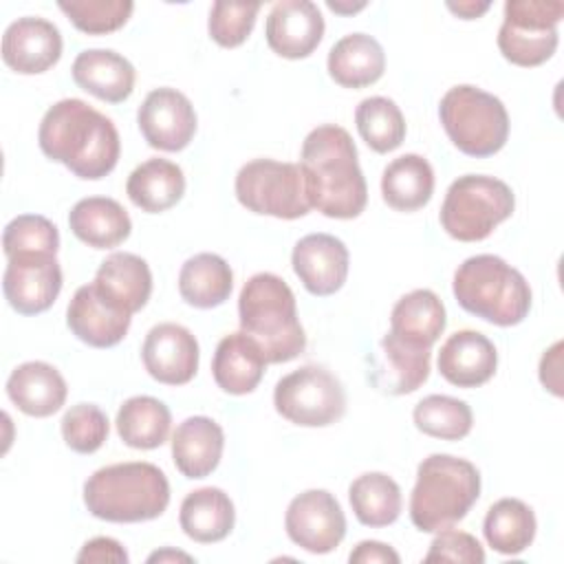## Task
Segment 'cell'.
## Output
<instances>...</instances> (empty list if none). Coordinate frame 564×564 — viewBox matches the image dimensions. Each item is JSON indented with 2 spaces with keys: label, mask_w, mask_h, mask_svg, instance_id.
Wrapping results in <instances>:
<instances>
[{
  "label": "cell",
  "mask_w": 564,
  "mask_h": 564,
  "mask_svg": "<svg viewBox=\"0 0 564 564\" xmlns=\"http://www.w3.org/2000/svg\"><path fill=\"white\" fill-rule=\"evenodd\" d=\"M234 189L238 203L260 216L295 220L313 209L300 163L253 159L238 170Z\"/></svg>",
  "instance_id": "cell-9"
},
{
  "label": "cell",
  "mask_w": 564,
  "mask_h": 564,
  "mask_svg": "<svg viewBox=\"0 0 564 564\" xmlns=\"http://www.w3.org/2000/svg\"><path fill=\"white\" fill-rule=\"evenodd\" d=\"M68 227L84 245L93 249H112L130 236L132 220L119 200L88 196L77 200L68 212Z\"/></svg>",
  "instance_id": "cell-27"
},
{
  "label": "cell",
  "mask_w": 564,
  "mask_h": 564,
  "mask_svg": "<svg viewBox=\"0 0 564 564\" xmlns=\"http://www.w3.org/2000/svg\"><path fill=\"white\" fill-rule=\"evenodd\" d=\"M84 505L90 516L106 522H148L167 509L170 482L145 460L106 465L84 482Z\"/></svg>",
  "instance_id": "cell-4"
},
{
  "label": "cell",
  "mask_w": 564,
  "mask_h": 564,
  "mask_svg": "<svg viewBox=\"0 0 564 564\" xmlns=\"http://www.w3.org/2000/svg\"><path fill=\"white\" fill-rule=\"evenodd\" d=\"M141 359L148 375L165 386H185L198 370L200 348L189 328L163 322L148 330Z\"/></svg>",
  "instance_id": "cell-16"
},
{
  "label": "cell",
  "mask_w": 564,
  "mask_h": 564,
  "mask_svg": "<svg viewBox=\"0 0 564 564\" xmlns=\"http://www.w3.org/2000/svg\"><path fill=\"white\" fill-rule=\"evenodd\" d=\"M117 434L132 449L161 447L172 427L170 408L150 394H137L126 399L117 410Z\"/></svg>",
  "instance_id": "cell-34"
},
{
  "label": "cell",
  "mask_w": 564,
  "mask_h": 564,
  "mask_svg": "<svg viewBox=\"0 0 564 564\" xmlns=\"http://www.w3.org/2000/svg\"><path fill=\"white\" fill-rule=\"evenodd\" d=\"M438 119L449 141L467 156L487 159L500 152L509 139L505 104L471 84L449 88L438 104Z\"/></svg>",
  "instance_id": "cell-7"
},
{
  "label": "cell",
  "mask_w": 564,
  "mask_h": 564,
  "mask_svg": "<svg viewBox=\"0 0 564 564\" xmlns=\"http://www.w3.org/2000/svg\"><path fill=\"white\" fill-rule=\"evenodd\" d=\"M300 167L313 209L328 218H357L368 203V185L359 167L357 145L335 123L313 128L300 152Z\"/></svg>",
  "instance_id": "cell-2"
},
{
  "label": "cell",
  "mask_w": 564,
  "mask_h": 564,
  "mask_svg": "<svg viewBox=\"0 0 564 564\" xmlns=\"http://www.w3.org/2000/svg\"><path fill=\"white\" fill-rule=\"evenodd\" d=\"M132 315L110 306L95 289V284L79 286L66 308V324L70 333L93 346V348H112L117 346L130 328Z\"/></svg>",
  "instance_id": "cell-21"
},
{
  "label": "cell",
  "mask_w": 564,
  "mask_h": 564,
  "mask_svg": "<svg viewBox=\"0 0 564 564\" xmlns=\"http://www.w3.org/2000/svg\"><path fill=\"white\" fill-rule=\"evenodd\" d=\"M62 267L53 253H18L7 258L2 291L20 315H40L62 291Z\"/></svg>",
  "instance_id": "cell-13"
},
{
  "label": "cell",
  "mask_w": 564,
  "mask_h": 564,
  "mask_svg": "<svg viewBox=\"0 0 564 564\" xmlns=\"http://www.w3.org/2000/svg\"><path fill=\"white\" fill-rule=\"evenodd\" d=\"M355 123L366 145L379 154L397 150L405 139V119L401 108L381 95L359 101L355 110Z\"/></svg>",
  "instance_id": "cell-37"
},
{
  "label": "cell",
  "mask_w": 564,
  "mask_h": 564,
  "mask_svg": "<svg viewBox=\"0 0 564 564\" xmlns=\"http://www.w3.org/2000/svg\"><path fill=\"white\" fill-rule=\"evenodd\" d=\"M73 82L88 95L106 101L121 104L134 90V66L112 48H86L70 66Z\"/></svg>",
  "instance_id": "cell-23"
},
{
  "label": "cell",
  "mask_w": 564,
  "mask_h": 564,
  "mask_svg": "<svg viewBox=\"0 0 564 564\" xmlns=\"http://www.w3.org/2000/svg\"><path fill=\"white\" fill-rule=\"evenodd\" d=\"M178 524L189 540L198 544H214L231 533L236 524V509L220 487H200L183 498Z\"/></svg>",
  "instance_id": "cell-29"
},
{
  "label": "cell",
  "mask_w": 564,
  "mask_h": 564,
  "mask_svg": "<svg viewBox=\"0 0 564 564\" xmlns=\"http://www.w3.org/2000/svg\"><path fill=\"white\" fill-rule=\"evenodd\" d=\"M70 24L88 35H106L121 29L134 11L130 0H70L57 2Z\"/></svg>",
  "instance_id": "cell-39"
},
{
  "label": "cell",
  "mask_w": 564,
  "mask_h": 564,
  "mask_svg": "<svg viewBox=\"0 0 564 564\" xmlns=\"http://www.w3.org/2000/svg\"><path fill=\"white\" fill-rule=\"evenodd\" d=\"M62 46V33L51 20L24 15L4 31L2 59L20 75H40L59 62Z\"/></svg>",
  "instance_id": "cell-19"
},
{
  "label": "cell",
  "mask_w": 564,
  "mask_h": 564,
  "mask_svg": "<svg viewBox=\"0 0 564 564\" xmlns=\"http://www.w3.org/2000/svg\"><path fill=\"white\" fill-rule=\"evenodd\" d=\"M423 562H465V564H482L485 551L480 542L460 529H441L430 542V551Z\"/></svg>",
  "instance_id": "cell-43"
},
{
  "label": "cell",
  "mask_w": 564,
  "mask_h": 564,
  "mask_svg": "<svg viewBox=\"0 0 564 564\" xmlns=\"http://www.w3.org/2000/svg\"><path fill=\"white\" fill-rule=\"evenodd\" d=\"M291 264L302 286L317 297L337 293L346 278L350 253L333 234H308L300 238L291 251Z\"/></svg>",
  "instance_id": "cell-17"
},
{
  "label": "cell",
  "mask_w": 564,
  "mask_h": 564,
  "mask_svg": "<svg viewBox=\"0 0 564 564\" xmlns=\"http://www.w3.org/2000/svg\"><path fill=\"white\" fill-rule=\"evenodd\" d=\"M452 291L460 308L502 328L520 324L533 300L527 278L494 253L463 260L454 271Z\"/></svg>",
  "instance_id": "cell-6"
},
{
  "label": "cell",
  "mask_w": 564,
  "mask_h": 564,
  "mask_svg": "<svg viewBox=\"0 0 564 564\" xmlns=\"http://www.w3.org/2000/svg\"><path fill=\"white\" fill-rule=\"evenodd\" d=\"M284 529L293 544L308 553L324 555L341 544L346 535V516L330 491L306 489L289 502Z\"/></svg>",
  "instance_id": "cell-12"
},
{
  "label": "cell",
  "mask_w": 564,
  "mask_h": 564,
  "mask_svg": "<svg viewBox=\"0 0 564 564\" xmlns=\"http://www.w3.org/2000/svg\"><path fill=\"white\" fill-rule=\"evenodd\" d=\"M447 313L441 297L430 289H414L397 300L390 313V330L401 339L432 348L443 335Z\"/></svg>",
  "instance_id": "cell-31"
},
{
  "label": "cell",
  "mask_w": 564,
  "mask_h": 564,
  "mask_svg": "<svg viewBox=\"0 0 564 564\" xmlns=\"http://www.w3.org/2000/svg\"><path fill=\"white\" fill-rule=\"evenodd\" d=\"M538 531L533 509L518 498L496 500L482 520V533L487 544L500 555H518L527 551Z\"/></svg>",
  "instance_id": "cell-35"
},
{
  "label": "cell",
  "mask_w": 564,
  "mask_h": 564,
  "mask_svg": "<svg viewBox=\"0 0 564 564\" xmlns=\"http://www.w3.org/2000/svg\"><path fill=\"white\" fill-rule=\"evenodd\" d=\"M348 500L355 518L370 529L388 527L401 516V487L383 471H366L348 487Z\"/></svg>",
  "instance_id": "cell-36"
},
{
  "label": "cell",
  "mask_w": 564,
  "mask_h": 564,
  "mask_svg": "<svg viewBox=\"0 0 564 564\" xmlns=\"http://www.w3.org/2000/svg\"><path fill=\"white\" fill-rule=\"evenodd\" d=\"M59 249L57 227L40 214H20L2 231V251L7 258L18 253H53Z\"/></svg>",
  "instance_id": "cell-40"
},
{
  "label": "cell",
  "mask_w": 564,
  "mask_h": 564,
  "mask_svg": "<svg viewBox=\"0 0 564 564\" xmlns=\"http://www.w3.org/2000/svg\"><path fill=\"white\" fill-rule=\"evenodd\" d=\"M64 443L77 454L97 452L110 432L106 412L95 403L70 405L59 421Z\"/></svg>",
  "instance_id": "cell-41"
},
{
  "label": "cell",
  "mask_w": 564,
  "mask_h": 564,
  "mask_svg": "<svg viewBox=\"0 0 564 564\" xmlns=\"http://www.w3.org/2000/svg\"><path fill=\"white\" fill-rule=\"evenodd\" d=\"M489 7H491V2H469V0H465V2H447V9L454 15H458L460 20H476L482 13H487Z\"/></svg>",
  "instance_id": "cell-47"
},
{
  "label": "cell",
  "mask_w": 564,
  "mask_h": 564,
  "mask_svg": "<svg viewBox=\"0 0 564 564\" xmlns=\"http://www.w3.org/2000/svg\"><path fill=\"white\" fill-rule=\"evenodd\" d=\"M326 7L330 9V11H335V13H341V15H352V13H357V11H361L364 7H366V2H357V4H350V2H333V0H328L326 2Z\"/></svg>",
  "instance_id": "cell-49"
},
{
  "label": "cell",
  "mask_w": 564,
  "mask_h": 564,
  "mask_svg": "<svg viewBox=\"0 0 564 564\" xmlns=\"http://www.w3.org/2000/svg\"><path fill=\"white\" fill-rule=\"evenodd\" d=\"M264 368L267 359L260 346L242 330L225 335L214 350L212 375L216 386L227 394L240 397L253 392L262 381Z\"/></svg>",
  "instance_id": "cell-26"
},
{
  "label": "cell",
  "mask_w": 564,
  "mask_h": 564,
  "mask_svg": "<svg viewBox=\"0 0 564 564\" xmlns=\"http://www.w3.org/2000/svg\"><path fill=\"white\" fill-rule=\"evenodd\" d=\"M432 366V348L410 344L388 330L375 352L368 355V381L375 390L392 397L419 390Z\"/></svg>",
  "instance_id": "cell-15"
},
{
  "label": "cell",
  "mask_w": 564,
  "mask_h": 564,
  "mask_svg": "<svg viewBox=\"0 0 564 564\" xmlns=\"http://www.w3.org/2000/svg\"><path fill=\"white\" fill-rule=\"evenodd\" d=\"M37 145L46 159L62 163L84 181L108 176L121 154V139L112 119L77 97L59 99L44 112Z\"/></svg>",
  "instance_id": "cell-1"
},
{
  "label": "cell",
  "mask_w": 564,
  "mask_h": 564,
  "mask_svg": "<svg viewBox=\"0 0 564 564\" xmlns=\"http://www.w3.org/2000/svg\"><path fill=\"white\" fill-rule=\"evenodd\" d=\"M412 421L419 432L432 438L460 441L471 432L474 414L463 399L449 394H427L414 405Z\"/></svg>",
  "instance_id": "cell-38"
},
{
  "label": "cell",
  "mask_w": 564,
  "mask_h": 564,
  "mask_svg": "<svg viewBox=\"0 0 564 564\" xmlns=\"http://www.w3.org/2000/svg\"><path fill=\"white\" fill-rule=\"evenodd\" d=\"M516 209L513 189L487 174H463L445 192L441 205V227L460 242H478L505 223Z\"/></svg>",
  "instance_id": "cell-8"
},
{
  "label": "cell",
  "mask_w": 564,
  "mask_h": 564,
  "mask_svg": "<svg viewBox=\"0 0 564 564\" xmlns=\"http://www.w3.org/2000/svg\"><path fill=\"white\" fill-rule=\"evenodd\" d=\"M434 194V170L421 154H401L392 159L381 174V196L397 212H416Z\"/></svg>",
  "instance_id": "cell-32"
},
{
  "label": "cell",
  "mask_w": 564,
  "mask_h": 564,
  "mask_svg": "<svg viewBox=\"0 0 564 564\" xmlns=\"http://www.w3.org/2000/svg\"><path fill=\"white\" fill-rule=\"evenodd\" d=\"M562 341H555L549 350H544L540 359V383L553 392L555 397H562Z\"/></svg>",
  "instance_id": "cell-46"
},
{
  "label": "cell",
  "mask_w": 564,
  "mask_h": 564,
  "mask_svg": "<svg viewBox=\"0 0 564 564\" xmlns=\"http://www.w3.org/2000/svg\"><path fill=\"white\" fill-rule=\"evenodd\" d=\"M326 68L335 84L344 88H364L381 79L386 70V53L372 35L348 33L330 46Z\"/></svg>",
  "instance_id": "cell-28"
},
{
  "label": "cell",
  "mask_w": 564,
  "mask_h": 564,
  "mask_svg": "<svg viewBox=\"0 0 564 564\" xmlns=\"http://www.w3.org/2000/svg\"><path fill=\"white\" fill-rule=\"evenodd\" d=\"M480 496V471L467 458L430 454L416 467L410 496V520L423 533L460 522Z\"/></svg>",
  "instance_id": "cell-5"
},
{
  "label": "cell",
  "mask_w": 564,
  "mask_h": 564,
  "mask_svg": "<svg viewBox=\"0 0 564 564\" xmlns=\"http://www.w3.org/2000/svg\"><path fill=\"white\" fill-rule=\"evenodd\" d=\"M172 460L185 478L209 476L225 449V432L209 416H187L181 421L172 434Z\"/></svg>",
  "instance_id": "cell-24"
},
{
  "label": "cell",
  "mask_w": 564,
  "mask_h": 564,
  "mask_svg": "<svg viewBox=\"0 0 564 564\" xmlns=\"http://www.w3.org/2000/svg\"><path fill=\"white\" fill-rule=\"evenodd\" d=\"M260 2H214L209 9V37L223 48L240 46L253 31Z\"/></svg>",
  "instance_id": "cell-42"
},
{
  "label": "cell",
  "mask_w": 564,
  "mask_h": 564,
  "mask_svg": "<svg viewBox=\"0 0 564 564\" xmlns=\"http://www.w3.org/2000/svg\"><path fill=\"white\" fill-rule=\"evenodd\" d=\"M564 15L560 0H507L505 20L498 29V48L516 66L533 68L553 57Z\"/></svg>",
  "instance_id": "cell-10"
},
{
  "label": "cell",
  "mask_w": 564,
  "mask_h": 564,
  "mask_svg": "<svg viewBox=\"0 0 564 564\" xmlns=\"http://www.w3.org/2000/svg\"><path fill=\"white\" fill-rule=\"evenodd\" d=\"M240 330L262 350L267 364H286L306 348L291 286L275 273L251 275L238 295Z\"/></svg>",
  "instance_id": "cell-3"
},
{
  "label": "cell",
  "mask_w": 564,
  "mask_h": 564,
  "mask_svg": "<svg viewBox=\"0 0 564 564\" xmlns=\"http://www.w3.org/2000/svg\"><path fill=\"white\" fill-rule=\"evenodd\" d=\"M324 18L311 0H280L271 7L264 24L269 48L286 59L308 57L324 37Z\"/></svg>",
  "instance_id": "cell-18"
},
{
  "label": "cell",
  "mask_w": 564,
  "mask_h": 564,
  "mask_svg": "<svg viewBox=\"0 0 564 564\" xmlns=\"http://www.w3.org/2000/svg\"><path fill=\"white\" fill-rule=\"evenodd\" d=\"M126 194L141 212L161 214L183 198L185 174L174 161L154 156L130 172Z\"/></svg>",
  "instance_id": "cell-30"
},
{
  "label": "cell",
  "mask_w": 564,
  "mask_h": 564,
  "mask_svg": "<svg viewBox=\"0 0 564 564\" xmlns=\"http://www.w3.org/2000/svg\"><path fill=\"white\" fill-rule=\"evenodd\" d=\"M148 562L154 564V562H194L192 555L183 553V551H174V549H161V551H154L148 555Z\"/></svg>",
  "instance_id": "cell-48"
},
{
  "label": "cell",
  "mask_w": 564,
  "mask_h": 564,
  "mask_svg": "<svg viewBox=\"0 0 564 564\" xmlns=\"http://www.w3.org/2000/svg\"><path fill=\"white\" fill-rule=\"evenodd\" d=\"M436 366L441 377L452 386L478 388L496 375L498 350L487 335L463 328L443 341Z\"/></svg>",
  "instance_id": "cell-20"
},
{
  "label": "cell",
  "mask_w": 564,
  "mask_h": 564,
  "mask_svg": "<svg viewBox=\"0 0 564 564\" xmlns=\"http://www.w3.org/2000/svg\"><path fill=\"white\" fill-rule=\"evenodd\" d=\"M234 289V271L218 253H196L178 271V293L194 308H216L225 304Z\"/></svg>",
  "instance_id": "cell-33"
},
{
  "label": "cell",
  "mask_w": 564,
  "mask_h": 564,
  "mask_svg": "<svg viewBox=\"0 0 564 564\" xmlns=\"http://www.w3.org/2000/svg\"><path fill=\"white\" fill-rule=\"evenodd\" d=\"M350 564H399L401 555L386 542L361 540L348 555Z\"/></svg>",
  "instance_id": "cell-45"
},
{
  "label": "cell",
  "mask_w": 564,
  "mask_h": 564,
  "mask_svg": "<svg viewBox=\"0 0 564 564\" xmlns=\"http://www.w3.org/2000/svg\"><path fill=\"white\" fill-rule=\"evenodd\" d=\"M273 405L293 425L326 427L344 416L346 390L330 370L306 364L275 383Z\"/></svg>",
  "instance_id": "cell-11"
},
{
  "label": "cell",
  "mask_w": 564,
  "mask_h": 564,
  "mask_svg": "<svg viewBox=\"0 0 564 564\" xmlns=\"http://www.w3.org/2000/svg\"><path fill=\"white\" fill-rule=\"evenodd\" d=\"M93 284L110 306L134 315L152 295V271L141 256L115 251L99 264Z\"/></svg>",
  "instance_id": "cell-22"
},
{
  "label": "cell",
  "mask_w": 564,
  "mask_h": 564,
  "mask_svg": "<svg viewBox=\"0 0 564 564\" xmlns=\"http://www.w3.org/2000/svg\"><path fill=\"white\" fill-rule=\"evenodd\" d=\"M137 123L150 148L178 152L187 148L196 134V110L187 95L161 86L150 90L141 101Z\"/></svg>",
  "instance_id": "cell-14"
},
{
  "label": "cell",
  "mask_w": 564,
  "mask_h": 564,
  "mask_svg": "<svg viewBox=\"0 0 564 564\" xmlns=\"http://www.w3.org/2000/svg\"><path fill=\"white\" fill-rule=\"evenodd\" d=\"M75 560L79 564H104V562L128 564L130 555L119 540L108 538V535H97V538L84 542V546L79 549Z\"/></svg>",
  "instance_id": "cell-44"
},
{
  "label": "cell",
  "mask_w": 564,
  "mask_h": 564,
  "mask_svg": "<svg viewBox=\"0 0 564 564\" xmlns=\"http://www.w3.org/2000/svg\"><path fill=\"white\" fill-rule=\"evenodd\" d=\"M68 388L62 372L46 361H24L15 366L7 379V397L11 403L35 419L55 414L66 401Z\"/></svg>",
  "instance_id": "cell-25"
}]
</instances>
